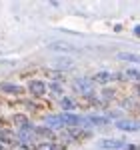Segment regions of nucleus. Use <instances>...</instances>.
Segmentation results:
<instances>
[{
  "label": "nucleus",
  "mask_w": 140,
  "mask_h": 150,
  "mask_svg": "<svg viewBox=\"0 0 140 150\" xmlns=\"http://www.w3.org/2000/svg\"><path fill=\"white\" fill-rule=\"evenodd\" d=\"M116 126L120 130H128V132H134V130H140V122H134V120H118Z\"/></svg>",
  "instance_id": "nucleus-1"
},
{
  "label": "nucleus",
  "mask_w": 140,
  "mask_h": 150,
  "mask_svg": "<svg viewBox=\"0 0 140 150\" xmlns=\"http://www.w3.org/2000/svg\"><path fill=\"white\" fill-rule=\"evenodd\" d=\"M30 92L34 94V96H42V94L46 92V84H44V82H40V80L30 82Z\"/></svg>",
  "instance_id": "nucleus-2"
},
{
  "label": "nucleus",
  "mask_w": 140,
  "mask_h": 150,
  "mask_svg": "<svg viewBox=\"0 0 140 150\" xmlns=\"http://www.w3.org/2000/svg\"><path fill=\"white\" fill-rule=\"evenodd\" d=\"M100 146L102 148H108V150H116V148H122V146H126L122 140H102L100 142Z\"/></svg>",
  "instance_id": "nucleus-3"
},
{
  "label": "nucleus",
  "mask_w": 140,
  "mask_h": 150,
  "mask_svg": "<svg viewBox=\"0 0 140 150\" xmlns=\"http://www.w3.org/2000/svg\"><path fill=\"white\" fill-rule=\"evenodd\" d=\"M50 50H60V52H68V50H76L74 46H70L68 42H52L50 44Z\"/></svg>",
  "instance_id": "nucleus-4"
},
{
  "label": "nucleus",
  "mask_w": 140,
  "mask_h": 150,
  "mask_svg": "<svg viewBox=\"0 0 140 150\" xmlns=\"http://www.w3.org/2000/svg\"><path fill=\"white\" fill-rule=\"evenodd\" d=\"M118 58H120V60H128V62H136V64H140V56L138 54H132V52H120Z\"/></svg>",
  "instance_id": "nucleus-5"
},
{
  "label": "nucleus",
  "mask_w": 140,
  "mask_h": 150,
  "mask_svg": "<svg viewBox=\"0 0 140 150\" xmlns=\"http://www.w3.org/2000/svg\"><path fill=\"white\" fill-rule=\"evenodd\" d=\"M54 64H56L58 68H70V66H72V60H70V58H56Z\"/></svg>",
  "instance_id": "nucleus-6"
},
{
  "label": "nucleus",
  "mask_w": 140,
  "mask_h": 150,
  "mask_svg": "<svg viewBox=\"0 0 140 150\" xmlns=\"http://www.w3.org/2000/svg\"><path fill=\"white\" fill-rule=\"evenodd\" d=\"M94 80L96 82H110L112 76H110V72H98V74L94 76Z\"/></svg>",
  "instance_id": "nucleus-7"
},
{
  "label": "nucleus",
  "mask_w": 140,
  "mask_h": 150,
  "mask_svg": "<svg viewBox=\"0 0 140 150\" xmlns=\"http://www.w3.org/2000/svg\"><path fill=\"white\" fill-rule=\"evenodd\" d=\"M2 90H6V92H16V94L22 92V88H20V86H14V84H2Z\"/></svg>",
  "instance_id": "nucleus-8"
},
{
  "label": "nucleus",
  "mask_w": 140,
  "mask_h": 150,
  "mask_svg": "<svg viewBox=\"0 0 140 150\" xmlns=\"http://www.w3.org/2000/svg\"><path fill=\"white\" fill-rule=\"evenodd\" d=\"M76 88H80V90H90L92 84H90L88 80H80V82H76Z\"/></svg>",
  "instance_id": "nucleus-9"
},
{
  "label": "nucleus",
  "mask_w": 140,
  "mask_h": 150,
  "mask_svg": "<svg viewBox=\"0 0 140 150\" xmlns=\"http://www.w3.org/2000/svg\"><path fill=\"white\" fill-rule=\"evenodd\" d=\"M62 108L64 110H70V108H74V100H70V98H62Z\"/></svg>",
  "instance_id": "nucleus-10"
},
{
  "label": "nucleus",
  "mask_w": 140,
  "mask_h": 150,
  "mask_svg": "<svg viewBox=\"0 0 140 150\" xmlns=\"http://www.w3.org/2000/svg\"><path fill=\"white\" fill-rule=\"evenodd\" d=\"M88 122H90V124H106L108 120H106V118H98V116H90Z\"/></svg>",
  "instance_id": "nucleus-11"
},
{
  "label": "nucleus",
  "mask_w": 140,
  "mask_h": 150,
  "mask_svg": "<svg viewBox=\"0 0 140 150\" xmlns=\"http://www.w3.org/2000/svg\"><path fill=\"white\" fill-rule=\"evenodd\" d=\"M126 76H130V78H138V80H140V72H138V70H128Z\"/></svg>",
  "instance_id": "nucleus-12"
},
{
  "label": "nucleus",
  "mask_w": 140,
  "mask_h": 150,
  "mask_svg": "<svg viewBox=\"0 0 140 150\" xmlns=\"http://www.w3.org/2000/svg\"><path fill=\"white\" fill-rule=\"evenodd\" d=\"M14 120H16V122H18V124H26V118H24V116H16V118H14Z\"/></svg>",
  "instance_id": "nucleus-13"
},
{
  "label": "nucleus",
  "mask_w": 140,
  "mask_h": 150,
  "mask_svg": "<svg viewBox=\"0 0 140 150\" xmlns=\"http://www.w3.org/2000/svg\"><path fill=\"white\" fill-rule=\"evenodd\" d=\"M40 150H52V144H42Z\"/></svg>",
  "instance_id": "nucleus-14"
},
{
  "label": "nucleus",
  "mask_w": 140,
  "mask_h": 150,
  "mask_svg": "<svg viewBox=\"0 0 140 150\" xmlns=\"http://www.w3.org/2000/svg\"><path fill=\"white\" fill-rule=\"evenodd\" d=\"M134 34H136V36H140V26H136V28H134Z\"/></svg>",
  "instance_id": "nucleus-15"
},
{
  "label": "nucleus",
  "mask_w": 140,
  "mask_h": 150,
  "mask_svg": "<svg viewBox=\"0 0 140 150\" xmlns=\"http://www.w3.org/2000/svg\"><path fill=\"white\" fill-rule=\"evenodd\" d=\"M138 94H140V86H138Z\"/></svg>",
  "instance_id": "nucleus-16"
}]
</instances>
